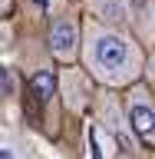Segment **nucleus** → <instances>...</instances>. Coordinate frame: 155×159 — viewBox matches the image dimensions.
I'll use <instances>...</instances> for the list:
<instances>
[{"instance_id": "obj_1", "label": "nucleus", "mask_w": 155, "mask_h": 159, "mask_svg": "<svg viewBox=\"0 0 155 159\" xmlns=\"http://www.w3.org/2000/svg\"><path fill=\"white\" fill-rule=\"evenodd\" d=\"M83 63L102 86H129L145 66V53L126 30L89 20L83 27Z\"/></svg>"}, {"instance_id": "obj_9", "label": "nucleus", "mask_w": 155, "mask_h": 159, "mask_svg": "<svg viewBox=\"0 0 155 159\" xmlns=\"http://www.w3.org/2000/svg\"><path fill=\"white\" fill-rule=\"evenodd\" d=\"M0 159H17V146L3 143V149H0Z\"/></svg>"}, {"instance_id": "obj_3", "label": "nucleus", "mask_w": 155, "mask_h": 159, "mask_svg": "<svg viewBox=\"0 0 155 159\" xmlns=\"http://www.w3.org/2000/svg\"><path fill=\"white\" fill-rule=\"evenodd\" d=\"M46 40H50V53L59 63H73L83 53V33H79L73 17H56L50 23V37Z\"/></svg>"}, {"instance_id": "obj_7", "label": "nucleus", "mask_w": 155, "mask_h": 159, "mask_svg": "<svg viewBox=\"0 0 155 159\" xmlns=\"http://www.w3.org/2000/svg\"><path fill=\"white\" fill-rule=\"evenodd\" d=\"M89 159H106V149H102V129L89 126Z\"/></svg>"}, {"instance_id": "obj_2", "label": "nucleus", "mask_w": 155, "mask_h": 159, "mask_svg": "<svg viewBox=\"0 0 155 159\" xmlns=\"http://www.w3.org/2000/svg\"><path fill=\"white\" fill-rule=\"evenodd\" d=\"M126 116L129 126L145 146L155 149V99L145 86H132L129 89V103H126Z\"/></svg>"}, {"instance_id": "obj_10", "label": "nucleus", "mask_w": 155, "mask_h": 159, "mask_svg": "<svg viewBox=\"0 0 155 159\" xmlns=\"http://www.w3.org/2000/svg\"><path fill=\"white\" fill-rule=\"evenodd\" d=\"M10 3H13V0H0V10H3V13H10Z\"/></svg>"}, {"instance_id": "obj_6", "label": "nucleus", "mask_w": 155, "mask_h": 159, "mask_svg": "<svg viewBox=\"0 0 155 159\" xmlns=\"http://www.w3.org/2000/svg\"><path fill=\"white\" fill-rule=\"evenodd\" d=\"M30 86H33V99H37L40 106H46L50 99H53V93H56V73L53 70H40V73H33Z\"/></svg>"}, {"instance_id": "obj_8", "label": "nucleus", "mask_w": 155, "mask_h": 159, "mask_svg": "<svg viewBox=\"0 0 155 159\" xmlns=\"http://www.w3.org/2000/svg\"><path fill=\"white\" fill-rule=\"evenodd\" d=\"M3 96L7 99L17 96V73H13L10 66H3Z\"/></svg>"}, {"instance_id": "obj_5", "label": "nucleus", "mask_w": 155, "mask_h": 159, "mask_svg": "<svg viewBox=\"0 0 155 159\" xmlns=\"http://www.w3.org/2000/svg\"><path fill=\"white\" fill-rule=\"evenodd\" d=\"M86 3H89V10L96 13L99 23L116 27V30H122L129 23V17H132V10H129L126 0H86Z\"/></svg>"}, {"instance_id": "obj_4", "label": "nucleus", "mask_w": 155, "mask_h": 159, "mask_svg": "<svg viewBox=\"0 0 155 159\" xmlns=\"http://www.w3.org/2000/svg\"><path fill=\"white\" fill-rule=\"evenodd\" d=\"M99 119L106 123V129H109V136L116 139V146L122 149V152H132L136 149V133H132V126H129V116L119 109V103L116 99H106L102 103V113H99Z\"/></svg>"}]
</instances>
